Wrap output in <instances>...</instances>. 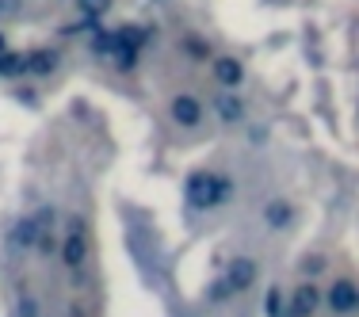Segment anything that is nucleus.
Masks as SVG:
<instances>
[{"label": "nucleus", "instance_id": "4", "mask_svg": "<svg viewBox=\"0 0 359 317\" xmlns=\"http://www.w3.org/2000/svg\"><path fill=\"white\" fill-rule=\"evenodd\" d=\"M218 195H222V184L210 173H195L187 180V203L191 207H210V203H218Z\"/></svg>", "mask_w": 359, "mask_h": 317}, {"label": "nucleus", "instance_id": "5", "mask_svg": "<svg viewBox=\"0 0 359 317\" xmlns=\"http://www.w3.org/2000/svg\"><path fill=\"white\" fill-rule=\"evenodd\" d=\"M210 73H215V81L222 84V88H241V84H245V65H241V58L218 54L215 62H210Z\"/></svg>", "mask_w": 359, "mask_h": 317}, {"label": "nucleus", "instance_id": "9", "mask_svg": "<svg viewBox=\"0 0 359 317\" xmlns=\"http://www.w3.org/2000/svg\"><path fill=\"white\" fill-rule=\"evenodd\" d=\"M215 111H218V119H222V123H229V126H233V123H241V119H245V104H241L237 96H229V92L215 100Z\"/></svg>", "mask_w": 359, "mask_h": 317}, {"label": "nucleus", "instance_id": "6", "mask_svg": "<svg viewBox=\"0 0 359 317\" xmlns=\"http://www.w3.org/2000/svg\"><path fill=\"white\" fill-rule=\"evenodd\" d=\"M321 306V290L313 287V283H298L294 295H290V310L287 317H313Z\"/></svg>", "mask_w": 359, "mask_h": 317}, {"label": "nucleus", "instance_id": "7", "mask_svg": "<svg viewBox=\"0 0 359 317\" xmlns=\"http://www.w3.org/2000/svg\"><path fill=\"white\" fill-rule=\"evenodd\" d=\"M226 279H229V287H233V295H241V290H249L256 283V264L249 260V256H241V260L229 264Z\"/></svg>", "mask_w": 359, "mask_h": 317}, {"label": "nucleus", "instance_id": "10", "mask_svg": "<svg viewBox=\"0 0 359 317\" xmlns=\"http://www.w3.org/2000/svg\"><path fill=\"white\" fill-rule=\"evenodd\" d=\"M264 313H268V317H283V290H279V287L268 290V298H264Z\"/></svg>", "mask_w": 359, "mask_h": 317}, {"label": "nucleus", "instance_id": "11", "mask_svg": "<svg viewBox=\"0 0 359 317\" xmlns=\"http://www.w3.org/2000/svg\"><path fill=\"white\" fill-rule=\"evenodd\" d=\"M15 313H20V317H39V302L31 295H23L20 302H15Z\"/></svg>", "mask_w": 359, "mask_h": 317}, {"label": "nucleus", "instance_id": "15", "mask_svg": "<svg viewBox=\"0 0 359 317\" xmlns=\"http://www.w3.org/2000/svg\"><path fill=\"white\" fill-rule=\"evenodd\" d=\"M15 4H20V0H0V20H4L8 12H15Z\"/></svg>", "mask_w": 359, "mask_h": 317}, {"label": "nucleus", "instance_id": "13", "mask_svg": "<svg viewBox=\"0 0 359 317\" xmlns=\"http://www.w3.org/2000/svg\"><path fill=\"white\" fill-rule=\"evenodd\" d=\"M107 4H111V0H81V8L88 12V20H92V15H100V12H107Z\"/></svg>", "mask_w": 359, "mask_h": 317}, {"label": "nucleus", "instance_id": "12", "mask_svg": "<svg viewBox=\"0 0 359 317\" xmlns=\"http://www.w3.org/2000/svg\"><path fill=\"white\" fill-rule=\"evenodd\" d=\"M184 46H187V54H191V58H210V50H207V42H199V39H187V42H184Z\"/></svg>", "mask_w": 359, "mask_h": 317}, {"label": "nucleus", "instance_id": "1", "mask_svg": "<svg viewBox=\"0 0 359 317\" xmlns=\"http://www.w3.org/2000/svg\"><path fill=\"white\" fill-rule=\"evenodd\" d=\"M62 264L69 271H81L88 264V226H84V214H73L65 222V237H62Z\"/></svg>", "mask_w": 359, "mask_h": 317}, {"label": "nucleus", "instance_id": "8", "mask_svg": "<svg viewBox=\"0 0 359 317\" xmlns=\"http://www.w3.org/2000/svg\"><path fill=\"white\" fill-rule=\"evenodd\" d=\"M264 222H268L271 229H287L290 222H294V207H290L287 199H271L268 207H264Z\"/></svg>", "mask_w": 359, "mask_h": 317}, {"label": "nucleus", "instance_id": "14", "mask_svg": "<svg viewBox=\"0 0 359 317\" xmlns=\"http://www.w3.org/2000/svg\"><path fill=\"white\" fill-rule=\"evenodd\" d=\"M321 268H325V256H318V252L306 256V271H310V276H313V271H321Z\"/></svg>", "mask_w": 359, "mask_h": 317}, {"label": "nucleus", "instance_id": "2", "mask_svg": "<svg viewBox=\"0 0 359 317\" xmlns=\"http://www.w3.org/2000/svg\"><path fill=\"white\" fill-rule=\"evenodd\" d=\"M168 115H172L176 126L195 130V126H203V119H207V107H203L199 96H191V92H180V96L168 100Z\"/></svg>", "mask_w": 359, "mask_h": 317}, {"label": "nucleus", "instance_id": "3", "mask_svg": "<svg viewBox=\"0 0 359 317\" xmlns=\"http://www.w3.org/2000/svg\"><path fill=\"white\" fill-rule=\"evenodd\" d=\"M325 306H329L332 313H352L359 310V287L355 279H332V287L325 290Z\"/></svg>", "mask_w": 359, "mask_h": 317}]
</instances>
